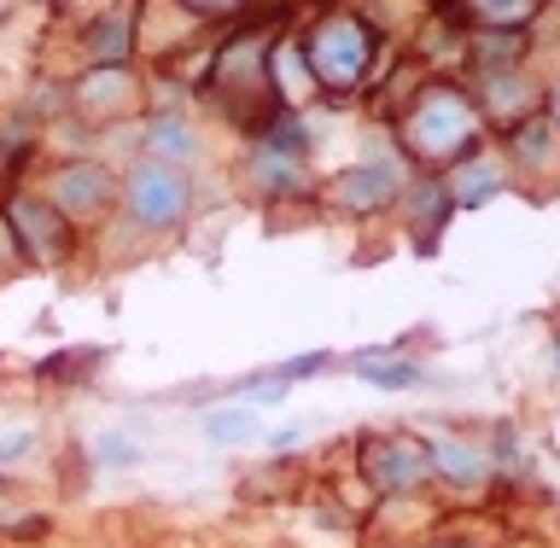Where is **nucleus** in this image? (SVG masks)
Returning a JSON list of instances; mask_svg holds the SVG:
<instances>
[{
  "label": "nucleus",
  "instance_id": "1",
  "mask_svg": "<svg viewBox=\"0 0 560 548\" xmlns=\"http://www.w3.org/2000/svg\"><path fill=\"white\" fill-rule=\"evenodd\" d=\"M472 140H479V105L450 82L420 88V100L402 112V147L420 164H462Z\"/></svg>",
  "mask_w": 560,
  "mask_h": 548
},
{
  "label": "nucleus",
  "instance_id": "2",
  "mask_svg": "<svg viewBox=\"0 0 560 548\" xmlns=\"http://www.w3.org/2000/svg\"><path fill=\"white\" fill-rule=\"evenodd\" d=\"M368 59H374V35H368V24H357V18H322L304 42V65H310L315 88H327V94L362 88Z\"/></svg>",
  "mask_w": 560,
  "mask_h": 548
},
{
  "label": "nucleus",
  "instance_id": "3",
  "mask_svg": "<svg viewBox=\"0 0 560 548\" xmlns=\"http://www.w3.org/2000/svg\"><path fill=\"white\" fill-rule=\"evenodd\" d=\"M122 205L140 228H175L192 205V182L175 164H158V158H140L122 182Z\"/></svg>",
  "mask_w": 560,
  "mask_h": 548
},
{
  "label": "nucleus",
  "instance_id": "4",
  "mask_svg": "<svg viewBox=\"0 0 560 548\" xmlns=\"http://www.w3.org/2000/svg\"><path fill=\"white\" fill-rule=\"evenodd\" d=\"M362 473H368V485H374L380 497H409V490H420L432 479V455L409 432H385L362 450Z\"/></svg>",
  "mask_w": 560,
  "mask_h": 548
},
{
  "label": "nucleus",
  "instance_id": "5",
  "mask_svg": "<svg viewBox=\"0 0 560 548\" xmlns=\"http://www.w3.org/2000/svg\"><path fill=\"white\" fill-rule=\"evenodd\" d=\"M7 217H12V234H18V245L30 252V263H47V269L70 263V222H65L47 199L18 193V199L7 205Z\"/></svg>",
  "mask_w": 560,
  "mask_h": 548
},
{
  "label": "nucleus",
  "instance_id": "6",
  "mask_svg": "<svg viewBox=\"0 0 560 548\" xmlns=\"http://www.w3.org/2000/svg\"><path fill=\"white\" fill-rule=\"evenodd\" d=\"M105 199H112V182H105V170H94V164H70V170L52 175V187H47V205L59 210L65 222L105 217Z\"/></svg>",
  "mask_w": 560,
  "mask_h": 548
},
{
  "label": "nucleus",
  "instance_id": "7",
  "mask_svg": "<svg viewBox=\"0 0 560 548\" xmlns=\"http://www.w3.org/2000/svg\"><path fill=\"white\" fill-rule=\"evenodd\" d=\"M397 187H402V175L392 164H357L327 187V199L339 210H350V217H374V210H385L397 199Z\"/></svg>",
  "mask_w": 560,
  "mask_h": 548
},
{
  "label": "nucleus",
  "instance_id": "8",
  "mask_svg": "<svg viewBox=\"0 0 560 548\" xmlns=\"http://www.w3.org/2000/svg\"><path fill=\"white\" fill-rule=\"evenodd\" d=\"M427 455H432V473H444V479H455V485H479L490 473L485 450L467 444V438H432Z\"/></svg>",
  "mask_w": 560,
  "mask_h": 548
},
{
  "label": "nucleus",
  "instance_id": "9",
  "mask_svg": "<svg viewBox=\"0 0 560 548\" xmlns=\"http://www.w3.org/2000/svg\"><path fill=\"white\" fill-rule=\"evenodd\" d=\"M502 187H508V170L497 164V158H462L455 175H450V199L455 205H479V199H490V193H502Z\"/></svg>",
  "mask_w": 560,
  "mask_h": 548
},
{
  "label": "nucleus",
  "instance_id": "10",
  "mask_svg": "<svg viewBox=\"0 0 560 548\" xmlns=\"http://www.w3.org/2000/svg\"><path fill=\"white\" fill-rule=\"evenodd\" d=\"M192 152H199V140H192V129H187L182 117H158V123H152L147 158H158V164H175V170H182Z\"/></svg>",
  "mask_w": 560,
  "mask_h": 548
},
{
  "label": "nucleus",
  "instance_id": "11",
  "mask_svg": "<svg viewBox=\"0 0 560 548\" xmlns=\"http://www.w3.org/2000/svg\"><path fill=\"white\" fill-rule=\"evenodd\" d=\"M467 12L485 24V35H520V24L537 12V0H467Z\"/></svg>",
  "mask_w": 560,
  "mask_h": 548
},
{
  "label": "nucleus",
  "instance_id": "12",
  "mask_svg": "<svg viewBox=\"0 0 560 548\" xmlns=\"http://www.w3.org/2000/svg\"><path fill=\"white\" fill-rule=\"evenodd\" d=\"M269 77L287 100H310L315 94V77L304 70V47H275L269 53Z\"/></svg>",
  "mask_w": 560,
  "mask_h": 548
},
{
  "label": "nucleus",
  "instance_id": "13",
  "mask_svg": "<svg viewBox=\"0 0 560 548\" xmlns=\"http://www.w3.org/2000/svg\"><path fill=\"white\" fill-rule=\"evenodd\" d=\"M508 140H514V158H520V164L549 170V158H555V140H560V135H555V123H549V117H525Z\"/></svg>",
  "mask_w": 560,
  "mask_h": 548
},
{
  "label": "nucleus",
  "instance_id": "14",
  "mask_svg": "<svg viewBox=\"0 0 560 548\" xmlns=\"http://www.w3.org/2000/svg\"><path fill=\"white\" fill-rule=\"evenodd\" d=\"M88 47H94V59H105V65H117L122 53H129L135 42H129V18H100L94 24V35H88Z\"/></svg>",
  "mask_w": 560,
  "mask_h": 548
},
{
  "label": "nucleus",
  "instance_id": "15",
  "mask_svg": "<svg viewBox=\"0 0 560 548\" xmlns=\"http://www.w3.org/2000/svg\"><path fill=\"white\" fill-rule=\"evenodd\" d=\"M210 438H222V444H240V438H257V415H245V409L210 415Z\"/></svg>",
  "mask_w": 560,
  "mask_h": 548
},
{
  "label": "nucleus",
  "instance_id": "16",
  "mask_svg": "<svg viewBox=\"0 0 560 548\" xmlns=\"http://www.w3.org/2000/svg\"><path fill=\"white\" fill-rule=\"evenodd\" d=\"M94 455H100L105 467H129V462H140V450L129 444V438H100V444H94Z\"/></svg>",
  "mask_w": 560,
  "mask_h": 548
},
{
  "label": "nucleus",
  "instance_id": "17",
  "mask_svg": "<svg viewBox=\"0 0 560 548\" xmlns=\"http://www.w3.org/2000/svg\"><path fill=\"white\" fill-rule=\"evenodd\" d=\"M24 444H30V432H18V438H7V444H0V462H12V455H24Z\"/></svg>",
  "mask_w": 560,
  "mask_h": 548
},
{
  "label": "nucleus",
  "instance_id": "18",
  "mask_svg": "<svg viewBox=\"0 0 560 548\" xmlns=\"http://www.w3.org/2000/svg\"><path fill=\"white\" fill-rule=\"evenodd\" d=\"M199 12H222V7H234V0H192Z\"/></svg>",
  "mask_w": 560,
  "mask_h": 548
},
{
  "label": "nucleus",
  "instance_id": "19",
  "mask_svg": "<svg viewBox=\"0 0 560 548\" xmlns=\"http://www.w3.org/2000/svg\"><path fill=\"white\" fill-rule=\"evenodd\" d=\"M549 123H555V135H560V94H555V117Z\"/></svg>",
  "mask_w": 560,
  "mask_h": 548
},
{
  "label": "nucleus",
  "instance_id": "20",
  "mask_svg": "<svg viewBox=\"0 0 560 548\" xmlns=\"http://www.w3.org/2000/svg\"><path fill=\"white\" fill-rule=\"evenodd\" d=\"M555 362H560V345H555Z\"/></svg>",
  "mask_w": 560,
  "mask_h": 548
}]
</instances>
